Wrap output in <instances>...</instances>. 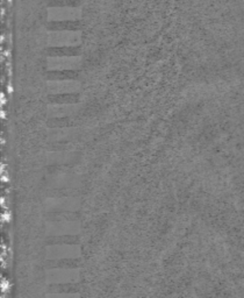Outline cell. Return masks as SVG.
Instances as JSON below:
<instances>
[{"label":"cell","mask_w":244,"mask_h":298,"mask_svg":"<svg viewBox=\"0 0 244 298\" xmlns=\"http://www.w3.org/2000/svg\"><path fill=\"white\" fill-rule=\"evenodd\" d=\"M48 291L50 294H76L79 291V284H51V286L48 287Z\"/></svg>","instance_id":"6"},{"label":"cell","mask_w":244,"mask_h":298,"mask_svg":"<svg viewBox=\"0 0 244 298\" xmlns=\"http://www.w3.org/2000/svg\"><path fill=\"white\" fill-rule=\"evenodd\" d=\"M80 54V49L77 47H52V48L47 49V55L51 58H63V56H78Z\"/></svg>","instance_id":"3"},{"label":"cell","mask_w":244,"mask_h":298,"mask_svg":"<svg viewBox=\"0 0 244 298\" xmlns=\"http://www.w3.org/2000/svg\"><path fill=\"white\" fill-rule=\"evenodd\" d=\"M79 238L77 236L49 237L46 239V245H78Z\"/></svg>","instance_id":"5"},{"label":"cell","mask_w":244,"mask_h":298,"mask_svg":"<svg viewBox=\"0 0 244 298\" xmlns=\"http://www.w3.org/2000/svg\"><path fill=\"white\" fill-rule=\"evenodd\" d=\"M45 77L47 80H72L78 78L79 75L75 70H50Z\"/></svg>","instance_id":"2"},{"label":"cell","mask_w":244,"mask_h":298,"mask_svg":"<svg viewBox=\"0 0 244 298\" xmlns=\"http://www.w3.org/2000/svg\"><path fill=\"white\" fill-rule=\"evenodd\" d=\"M46 268L49 269H75L80 266V259H59L50 260L46 262Z\"/></svg>","instance_id":"1"},{"label":"cell","mask_w":244,"mask_h":298,"mask_svg":"<svg viewBox=\"0 0 244 298\" xmlns=\"http://www.w3.org/2000/svg\"><path fill=\"white\" fill-rule=\"evenodd\" d=\"M73 125L75 123L69 118H51L47 121V126L50 127V128H58V127L62 128V127H70Z\"/></svg>","instance_id":"7"},{"label":"cell","mask_w":244,"mask_h":298,"mask_svg":"<svg viewBox=\"0 0 244 298\" xmlns=\"http://www.w3.org/2000/svg\"><path fill=\"white\" fill-rule=\"evenodd\" d=\"M50 104H77L79 102V95L77 93H55L48 96Z\"/></svg>","instance_id":"4"}]
</instances>
